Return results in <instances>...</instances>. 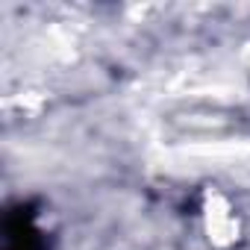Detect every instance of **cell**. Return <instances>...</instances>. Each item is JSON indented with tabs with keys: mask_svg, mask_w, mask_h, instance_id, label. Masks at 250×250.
Listing matches in <instances>:
<instances>
[{
	"mask_svg": "<svg viewBox=\"0 0 250 250\" xmlns=\"http://www.w3.org/2000/svg\"><path fill=\"white\" fill-rule=\"evenodd\" d=\"M6 250H42L39 229L33 227V212L15 209L6 218Z\"/></svg>",
	"mask_w": 250,
	"mask_h": 250,
	"instance_id": "6da1fadb",
	"label": "cell"
}]
</instances>
